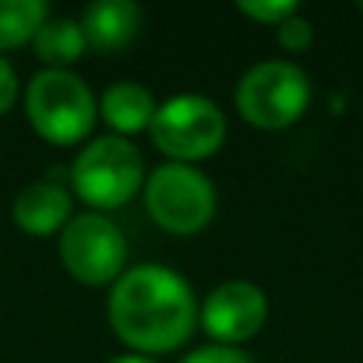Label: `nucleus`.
Here are the masks:
<instances>
[{"mask_svg":"<svg viewBox=\"0 0 363 363\" xmlns=\"http://www.w3.org/2000/svg\"><path fill=\"white\" fill-rule=\"evenodd\" d=\"M194 290L179 271L166 264L128 268L108 294V325L131 354L179 351L198 328Z\"/></svg>","mask_w":363,"mask_h":363,"instance_id":"1","label":"nucleus"},{"mask_svg":"<svg viewBox=\"0 0 363 363\" xmlns=\"http://www.w3.org/2000/svg\"><path fill=\"white\" fill-rule=\"evenodd\" d=\"M26 115L42 140L74 147L86 140L99 118V99L74 70H38L26 86Z\"/></svg>","mask_w":363,"mask_h":363,"instance_id":"2","label":"nucleus"},{"mask_svg":"<svg viewBox=\"0 0 363 363\" xmlns=\"http://www.w3.org/2000/svg\"><path fill=\"white\" fill-rule=\"evenodd\" d=\"M236 108L242 121L255 131H284L306 115L313 99V83L300 64L287 57L258 61L239 77Z\"/></svg>","mask_w":363,"mask_h":363,"instance_id":"3","label":"nucleus"},{"mask_svg":"<svg viewBox=\"0 0 363 363\" xmlns=\"http://www.w3.org/2000/svg\"><path fill=\"white\" fill-rule=\"evenodd\" d=\"M74 194L96 213L118 211L144 188V157L128 138H93L70 166Z\"/></svg>","mask_w":363,"mask_h":363,"instance_id":"4","label":"nucleus"},{"mask_svg":"<svg viewBox=\"0 0 363 363\" xmlns=\"http://www.w3.org/2000/svg\"><path fill=\"white\" fill-rule=\"evenodd\" d=\"M150 140L169 163L194 166L211 160L226 144V115L201 93H179L157 106Z\"/></svg>","mask_w":363,"mask_h":363,"instance_id":"5","label":"nucleus"},{"mask_svg":"<svg viewBox=\"0 0 363 363\" xmlns=\"http://www.w3.org/2000/svg\"><path fill=\"white\" fill-rule=\"evenodd\" d=\"M144 207L160 230L198 236L217 213V188L198 166L163 163L144 182Z\"/></svg>","mask_w":363,"mask_h":363,"instance_id":"6","label":"nucleus"},{"mask_svg":"<svg viewBox=\"0 0 363 363\" xmlns=\"http://www.w3.org/2000/svg\"><path fill=\"white\" fill-rule=\"evenodd\" d=\"M61 264L74 281L86 287H106L125 274L128 239L112 217L96 211L74 213L57 239Z\"/></svg>","mask_w":363,"mask_h":363,"instance_id":"7","label":"nucleus"},{"mask_svg":"<svg viewBox=\"0 0 363 363\" xmlns=\"http://www.w3.org/2000/svg\"><path fill=\"white\" fill-rule=\"evenodd\" d=\"M268 322V294L255 281L233 277L204 296L198 306V325L207 332L211 345L242 347Z\"/></svg>","mask_w":363,"mask_h":363,"instance_id":"8","label":"nucleus"},{"mask_svg":"<svg viewBox=\"0 0 363 363\" xmlns=\"http://www.w3.org/2000/svg\"><path fill=\"white\" fill-rule=\"evenodd\" d=\"M74 217V201L64 185L51 179L32 182L13 201V223L26 236H61V230Z\"/></svg>","mask_w":363,"mask_h":363,"instance_id":"9","label":"nucleus"},{"mask_svg":"<svg viewBox=\"0 0 363 363\" xmlns=\"http://www.w3.org/2000/svg\"><path fill=\"white\" fill-rule=\"evenodd\" d=\"M140 23H144V13L131 0H96L83 13L80 29L86 38V48L99 51V55H115L134 42Z\"/></svg>","mask_w":363,"mask_h":363,"instance_id":"10","label":"nucleus"},{"mask_svg":"<svg viewBox=\"0 0 363 363\" xmlns=\"http://www.w3.org/2000/svg\"><path fill=\"white\" fill-rule=\"evenodd\" d=\"M157 106H160L157 96H153L144 83L121 80V83H112V86L102 93L99 115H102V121L112 128V134L131 140L134 134L150 131Z\"/></svg>","mask_w":363,"mask_h":363,"instance_id":"11","label":"nucleus"},{"mask_svg":"<svg viewBox=\"0 0 363 363\" xmlns=\"http://www.w3.org/2000/svg\"><path fill=\"white\" fill-rule=\"evenodd\" d=\"M35 57L42 64H48L51 70H67L70 64H77L86 55V38L77 19L70 16H48L38 26L35 38H32Z\"/></svg>","mask_w":363,"mask_h":363,"instance_id":"12","label":"nucleus"},{"mask_svg":"<svg viewBox=\"0 0 363 363\" xmlns=\"http://www.w3.org/2000/svg\"><path fill=\"white\" fill-rule=\"evenodd\" d=\"M48 16L45 0H0V55L32 42Z\"/></svg>","mask_w":363,"mask_h":363,"instance_id":"13","label":"nucleus"},{"mask_svg":"<svg viewBox=\"0 0 363 363\" xmlns=\"http://www.w3.org/2000/svg\"><path fill=\"white\" fill-rule=\"evenodd\" d=\"M236 10L242 13V16L255 19L258 26H274L277 29L284 19L300 13V6H296L294 0H242V4H236Z\"/></svg>","mask_w":363,"mask_h":363,"instance_id":"14","label":"nucleus"},{"mask_svg":"<svg viewBox=\"0 0 363 363\" xmlns=\"http://www.w3.org/2000/svg\"><path fill=\"white\" fill-rule=\"evenodd\" d=\"M313 42H315V29L303 13H294L290 19H284V23L277 26V45H281L284 51H290V55H303V51H309Z\"/></svg>","mask_w":363,"mask_h":363,"instance_id":"15","label":"nucleus"},{"mask_svg":"<svg viewBox=\"0 0 363 363\" xmlns=\"http://www.w3.org/2000/svg\"><path fill=\"white\" fill-rule=\"evenodd\" d=\"M182 363H255L242 347H226V345H204L194 347Z\"/></svg>","mask_w":363,"mask_h":363,"instance_id":"16","label":"nucleus"},{"mask_svg":"<svg viewBox=\"0 0 363 363\" xmlns=\"http://www.w3.org/2000/svg\"><path fill=\"white\" fill-rule=\"evenodd\" d=\"M19 99V77L13 64L0 55V115H6Z\"/></svg>","mask_w":363,"mask_h":363,"instance_id":"17","label":"nucleus"},{"mask_svg":"<svg viewBox=\"0 0 363 363\" xmlns=\"http://www.w3.org/2000/svg\"><path fill=\"white\" fill-rule=\"evenodd\" d=\"M108 363H160V360L144 357V354H118V357H112Z\"/></svg>","mask_w":363,"mask_h":363,"instance_id":"18","label":"nucleus"},{"mask_svg":"<svg viewBox=\"0 0 363 363\" xmlns=\"http://www.w3.org/2000/svg\"><path fill=\"white\" fill-rule=\"evenodd\" d=\"M360 13H363V4H360Z\"/></svg>","mask_w":363,"mask_h":363,"instance_id":"19","label":"nucleus"}]
</instances>
